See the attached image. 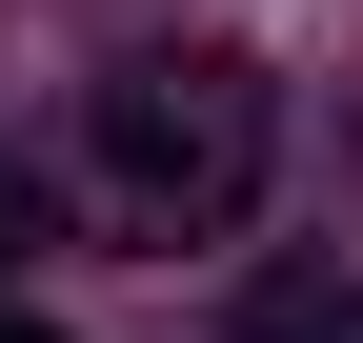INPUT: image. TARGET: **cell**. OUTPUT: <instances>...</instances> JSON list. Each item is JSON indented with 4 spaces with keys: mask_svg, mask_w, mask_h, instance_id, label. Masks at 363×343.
<instances>
[{
    "mask_svg": "<svg viewBox=\"0 0 363 343\" xmlns=\"http://www.w3.org/2000/svg\"><path fill=\"white\" fill-rule=\"evenodd\" d=\"M262 142H283V101H262V61H242V40H142V61L81 101L61 202L121 242V263H202V242H242Z\"/></svg>",
    "mask_w": 363,
    "mask_h": 343,
    "instance_id": "1",
    "label": "cell"
},
{
    "mask_svg": "<svg viewBox=\"0 0 363 343\" xmlns=\"http://www.w3.org/2000/svg\"><path fill=\"white\" fill-rule=\"evenodd\" d=\"M40 223H61V182H40V162H0V283L40 263Z\"/></svg>",
    "mask_w": 363,
    "mask_h": 343,
    "instance_id": "2",
    "label": "cell"
},
{
    "mask_svg": "<svg viewBox=\"0 0 363 343\" xmlns=\"http://www.w3.org/2000/svg\"><path fill=\"white\" fill-rule=\"evenodd\" d=\"M0 343H61V323H21V303H0Z\"/></svg>",
    "mask_w": 363,
    "mask_h": 343,
    "instance_id": "3",
    "label": "cell"
}]
</instances>
